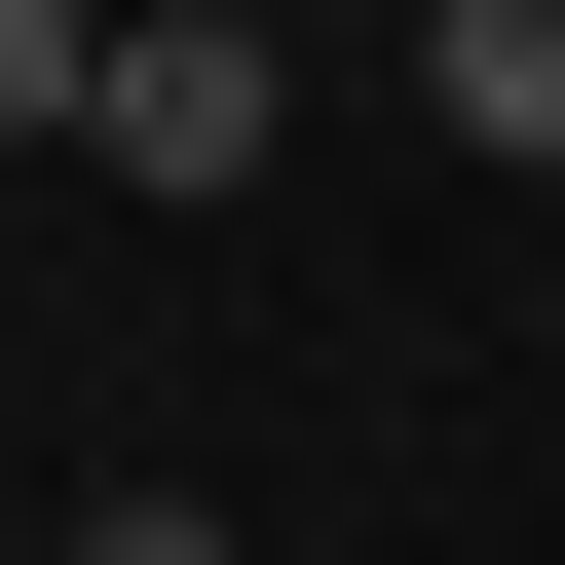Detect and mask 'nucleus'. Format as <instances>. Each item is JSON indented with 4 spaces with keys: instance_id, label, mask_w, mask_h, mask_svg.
<instances>
[{
    "instance_id": "nucleus-1",
    "label": "nucleus",
    "mask_w": 565,
    "mask_h": 565,
    "mask_svg": "<svg viewBox=\"0 0 565 565\" xmlns=\"http://www.w3.org/2000/svg\"><path fill=\"white\" fill-rule=\"evenodd\" d=\"M76 114H114V189H264V151H302V39H226V0H114V39H76Z\"/></svg>"
},
{
    "instance_id": "nucleus-2",
    "label": "nucleus",
    "mask_w": 565,
    "mask_h": 565,
    "mask_svg": "<svg viewBox=\"0 0 565 565\" xmlns=\"http://www.w3.org/2000/svg\"><path fill=\"white\" fill-rule=\"evenodd\" d=\"M415 76H452V151H527V189H565V0H415Z\"/></svg>"
},
{
    "instance_id": "nucleus-3",
    "label": "nucleus",
    "mask_w": 565,
    "mask_h": 565,
    "mask_svg": "<svg viewBox=\"0 0 565 565\" xmlns=\"http://www.w3.org/2000/svg\"><path fill=\"white\" fill-rule=\"evenodd\" d=\"M76 39H114V0H0V151H76Z\"/></svg>"
},
{
    "instance_id": "nucleus-4",
    "label": "nucleus",
    "mask_w": 565,
    "mask_h": 565,
    "mask_svg": "<svg viewBox=\"0 0 565 565\" xmlns=\"http://www.w3.org/2000/svg\"><path fill=\"white\" fill-rule=\"evenodd\" d=\"M76 565H226V490H114V527H76Z\"/></svg>"
}]
</instances>
